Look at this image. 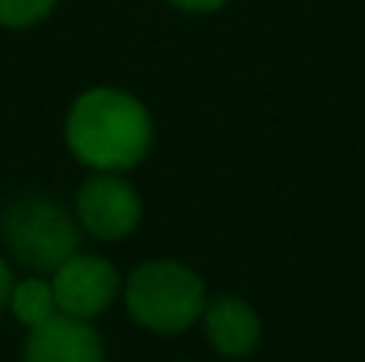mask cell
I'll return each instance as SVG.
<instances>
[{
  "label": "cell",
  "mask_w": 365,
  "mask_h": 362,
  "mask_svg": "<svg viewBox=\"0 0 365 362\" xmlns=\"http://www.w3.org/2000/svg\"><path fill=\"white\" fill-rule=\"evenodd\" d=\"M64 138L81 164L122 173L148 157L154 122L138 96L115 87H96L74 100L64 122Z\"/></svg>",
  "instance_id": "6da1fadb"
},
{
  "label": "cell",
  "mask_w": 365,
  "mask_h": 362,
  "mask_svg": "<svg viewBox=\"0 0 365 362\" xmlns=\"http://www.w3.org/2000/svg\"><path fill=\"white\" fill-rule=\"evenodd\" d=\"M205 286L177 260H148L128 276L125 308L145 331L182 333L205 311Z\"/></svg>",
  "instance_id": "7a4b0ae2"
},
{
  "label": "cell",
  "mask_w": 365,
  "mask_h": 362,
  "mask_svg": "<svg viewBox=\"0 0 365 362\" xmlns=\"http://www.w3.org/2000/svg\"><path fill=\"white\" fill-rule=\"evenodd\" d=\"M4 234L13 257L36 273H55L81 250V222L42 196L13 202L4 215Z\"/></svg>",
  "instance_id": "3957f363"
},
{
  "label": "cell",
  "mask_w": 365,
  "mask_h": 362,
  "mask_svg": "<svg viewBox=\"0 0 365 362\" xmlns=\"http://www.w3.org/2000/svg\"><path fill=\"white\" fill-rule=\"evenodd\" d=\"M77 222L100 241H122L141 222V196L122 173L96 170L77 190Z\"/></svg>",
  "instance_id": "277c9868"
},
{
  "label": "cell",
  "mask_w": 365,
  "mask_h": 362,
  "mask_svg": "<svg viewBox=\"0 0 365 362\" xmlns=\"http://www.w3.org/2000/svg\"><path fill=\"white\" fill-rule=\"evenodd\" d=\"M119 289L122 279L113 263L93 254H81V250L51 273V292H55L58 311L81 321H90L106 311L115 301Z\"/></svg>",
  "instance_id": "5b68a950"
},
{
  "label": "cell",
  "mask_w": 365,
  "mask_h": 362,
  "mask_svg": "<svg viewBox=\"0 0 365 362\" xmlns=\"http://www.w3.org/2000/svg\"><path fill=\"white\" fill-rule=\"evenodd\" d=\"M23 362H103V340L90 321L58 311L29 331Z\"/></svg>",
  "instance_id": "8992f818"
},
{
  "label": "cell",
  "mask_w": 365,
  "mask_h": 362,
  "mask_svg": "<svg viewBox=\"0 0 365 362\" xmlns=\"http://www.w3.org/2000/svg\"><path fill=\"white\" fill-rule=\"evenodd\" d=\"M199 321L205 327L212 350L227 359L250 356L259 346V337H263L259 314L244 299H234V295H221L215 301H205V311H202Z\"/></svg>",
  "instance_id": "52a82bcc"
},
{
  "label": "cell",
  "mask_w": 365,
  "mask_h": 362,
  "mask_svg": "<svg viewBox=\"0 0 365 362\" xmlns=\"http://www.w3.org/2000/svg\"><path fill=\"white\" fill-rule=\"evenodd\" d=\"M10 311L19 324L32 327L45 324L48 318L58 314V305H55V292H51V282L48 279H23V282H13V292H10Z\"/></svg>",
  "instance_id": "ba28073f"
},
{
  "label": "cell",
  "mask_w": 365,
  "mask_h": 362,
  "mask_svg": "<svg viewBox=\"0 0 365 362\" xmlns=\"http://www.w3.org/2000/svg\"><path fill=\"white\" fill-rule=\"evenodd\" d=\"M58 0H0V26L6 29H26V26L45 19L55 10Z\"/></svg>",
  "instance_id": "9c48e42d"
},
{
  "label": "cell",
  "mask_w": 365,
  "mask_h": 362,
  "mask_svg": "<svg viewBox=\"0 0 365 362\" xmlns=\"http://www.w3.org/2000/svg\"><path fill=\"white\" fill-rule=\"evenodd\" d=\"M170 4L186 13H212V10H221L227 0H170Z\"/></svg>",
  "instance_id": "30bf717a"
},
{
  "label": "cell",
  "mask_w": 365,
  "mask_h": 362,
  "mask_svg": "<svg viewBox=\"0 0 365 362\" xmlns=\"http://www.w3.org/2000/svg\"><path fill=\"white\" fill-rule=\"evenodd\" d=\"M13 282H16V279H13V273H10V267H6V260H0V311L10 305Z\"/></svg>",
  "instance_id": "8fae6325"
}]
</instances>
